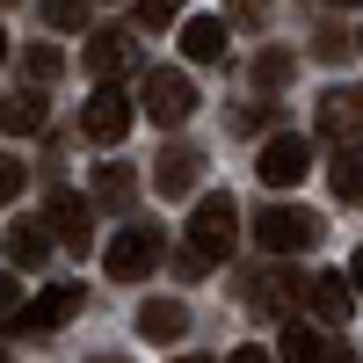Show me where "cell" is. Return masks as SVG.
Here are the masks:
<instances>
[{
  "instance_id": "26",
  "label": "cell",
  "mask_w": 363,
  "mask_h": 363,
  "mask_svg": "<svg viewBox=\"0 0 363 363\" xmlns=\"http://www.w3.org/2000/svg\"><path fill=\"white\" fill-rule=\"evenodd\" d=\"M313 51H320V58H342V51H349V37H342V29H320Z\"/></svg>"
},
{
  "instance_id": "31",
  "label": "cell",
  "mask_w": 363,
  "mask_h": 363,
  "mask_svg": "<svg viewBox=\"0 0 363 363\" xmlns=\"http://www.w3.org/2000/svg\"><path fill=\"white\" fill-rule=\"evenodd\" d=\"M0 66H8V37H0Z\"/></svg>"
},
{
  "instance_id": "14",
  "label": "cell",
  "mask_w": 363,
  "mask_h": 363,
  "mask_svg": "<svg viewBox=\"0 0 363 363\" xmlns=\"http://www.w3.org/2000/svg\"><path fill=\"white\" fill-rule=\"evenodd\" d=\"M306 291H313V284L298 277V269H269V277L255 284V313H291Z\"/></svg>"
},
{
  "instance_id": "1",
  "label": "cell",
  "mask_w": 363,
  "mask_h": 363,
  "mask_svg": "<svg viewBox=\"0 0 363 363\" xmlns=\"http://www.w3.org/2000/svg\"><path fill=\"white\" fill-rule=\"evenodd\" d=\"M233 240H240V203H233L225 189H218V196H196V218H189V247H196V262H225Z\"/></svg>"
},
{
  "instance_id": "33",
  "label": "cell",
  "mask_w": 363,
  "mask_h": 363,
  "mask_svg": "<svg viewBox=\"0 0 363 363\" xmlns=\"http://www.w3.org/2000/svg\"><path fill=\"white\" fill-rule=\"evenodd\" d=\"M95 363H116V356H95Z\"/></svg>"
},
{
  "instance_id": "32",
  "label": "cell",
  "mask_w": 363,
  "mask_h": 363,
  "mask_svg": "<svg viewBox=\"0 0 363 363\" xmlns=\"http://www.w3.org/2000/svg\"><path fill=\"white\" fill-rule=\"evenodd\" d=\"M335 8H363V0H335Z\"/></svg>"
},
{
  "instance_id": "29",
  "label": "cell",
  "mask_w": 363,
  "mask_h": 363,
  "mask_svg": "<svg viewBox=\"0 0 363 363\" xmlns=\"http://www.w3.org/2000/svg\"><path fill=\"white\" fill-rule=\"evenodd\" d=\"M349 284H356V291H363V247H356V262H349Z\"/></svg>"
},
{
  "instance_id": "3",
  "label": "cell",
  "mask_w": 363,
  "mask_h": 363,
  "mask_svg": "<svg viewBox=\"0 0 363 363\" xmlns=\"http://www.w3.org/2000/svg\"><path fill=\"white\" fill-rule=\"evenodd\" d=\"M255 240H262L269 255H306L313 240H320V218H313L306 203H269L262 218H255Z\"/></svg>"
},
{
  "instance_id": "25",
  "label": "cell",
  "mask_w": 363,
  "mask_h": 363,
  "mask_svg": "<svg viewBox=\"0 0 363 363\" xmlns=\"http://www.w3.org/2000/svg\"><path fill=\"white\" fill-rule=\"evenodd\" d=\"M22 182H29V167L0 153V203H15V196H22Z\"/></svg>"
},
{
  "instance_id": "8",
  "label": "cell",
  "mask_w": 363,
  "mask_h": 363,
  "mask_svg": "<svg viewBox=\"0 0 363 363\" xmlns=\"http://www.w3.org/2000/svg\"><path fill=\"white\" fill-rule=\"evenodd\" d=\"M95 211H87V196H73V189H58L51 196V233H58V247H73V255H87L95 247Z\"/></svg>"
},
{
  "instance_id": "16",
  "label": "cell",
  "mask_w": 363,
  "mask_h": 363,
  "mask_svg": "<svg viewBox=\"0 0 363 363\" xmlns=\"http://www.w3.org/2000/svg\"><path fill=\"white\" fill-rule=\"evenodd\" d=\"M44 116H51V102L37 95V87H22V95H8V109H0V124H8L15 138H37V131H44Z\"/></svg>"
},
{
  "instance_id": "17",
  "label": "cell",
  "mask_w": 363,
  "mask_h": 363,
  "mask_svg": "<svg viewBox=\"0 0 363 363\" xmlns=\"http://www.w3.org/2000/svg\"><path fill=\"white\" fill-rule=\"evenodd\" d=\"M51 240H58V233H44L37 218H22V225L8 233V262H15V269H44V255H51Z\"/></svg>"
},
{
  "instance_id": "9",
  "label": "cell",
  "mask_w": 363,
  "mask_h": 363,
  "mask_svg": "<svg viewBox=\"0 0 363 363\" xmlns=\"http://www.w3.org/2000/svg\"><path fill=\"white\" fill-rule=\"evenodd\" d=\"M131 37H124V29H102V37H87V51H80V66L87 73H95V87L102 80H116V73H131Z\"/></svg>"
},
{
  "instance_id": "5",
  "label": "cell",
  "mask_w": 363,
  "mask_h": 363,
  "mask_svg": "<svg viewBox=\"0 0 363 363\" xmlns=\"http://www.w3.org/2000/svg\"><path fill=\"white\" fill-rule=\"evenodd\" d=\"M153 262H160V233H153V225H124V233L102 247V269H109L116 284H138Z\"/></svg>"
},
{
  "instance_id": "20",
  "label": "cell",
  "mask_w": 363,
  "mask_h": 363,
  "mask_svg": "<svg viewBox=\"0 0 363 363\" xmlns=\"http://www.w3.org/2000/svg\"><path fill=\"white\" fill-rule=\"evenodd\" d=\"M131 189H138V182H131V167H124V160H95V203L124 211V203H131Z\"/></svg>"
},
{
  "instance_id": "18",
  "label": "cell",
  "mask_w": 363,
  "mask_h": 363,
  "mask_svg": "<svg viewBox=\"0 0 363 363\" xmlns=\"http://www.w3.org/2000/svg\"><path fill=\"white\" fill-rule=\"evenodd\" d=\"M277 356H284V363H335V342L313 335V327H284V335H277Z\"/></svg>"
},
{
  "instance_id": "21",
  "label": "cell",
  "mask_w": 363,
  "mask_h": 363,
  "mask_svg": "<svg viewBox=\"0 0 363 363\" xmlns=\"http://www.w3.org/2000/svg\"><path fill=\"white\" fill-rule=\"evenodd\" d=\"M87 8H95V0H44V22L73 37V29H87Z\"/></svg>"
},
{
  "instance_id": "12",
  "label": "cell",
  "mask_w": 363,
  "mask_h": 363,
  "mask_svg": "<svg viewBox=\"0 0 363 363\" xmlns=\"http://www.w3.org/2000/svg\"><path fill=\"white\" fill-rule=\"evenodd\" d=\"M138 335L145 342H182V335H189V306H182V298H145V306H138Z\"/></svg>"
},
{
  "instance_id": "36",
  "label": "cell",
  "mask_w": 363,
  "mask_h": 363,
  "mask_svg": "<svg viewBox=\"0 0 363 363\" xmlns=\"http://www.w3.org/2000/svg\"><path fill=\"white\" fill-rule=\"evenodd\" d=\"M0 8H8V0H0Z\"/></svg>"
},
{
  "instance_id": "15",
  "label": "cell",
  "mask_w": 363,
  "mask_h": 363,
  "mask_svg": "<svg viewBox=\"0 0 363 363\" xmlns=\"http://www.w3.org/2000/svg\"><path fill=\"white\" fill-rule=\"evenodd\" d=\"M306 298H313V313H320L327 327H342V320L356 313V284H349V277H313Z\"/></svg>"
},
{
  "instance_id": "34",
  "label": "cell",
  "mask_w": 363,
  "mask_h": 363,
  "mask_svg": "<svg viewBox=\"0 0 363 363\" xmlns=\"http://www.w3.org/2000/svg\"><path fill=\"white\" fill-rule=\"evenodd\" d=\"M0 363H8V349H0Z\"/></svg>"
},
{
  "instance_id": "28",
  "label": "cell",
  "mask_w": 363,
  "mask_h": 363,
  "mask_svg": "<svg viewBox=\"0 0 363 363\" xmlns=\"http://www.w3.org/2000/svg\"><path fill=\"white\" fill-rule=\"evenodd\" d=\"M225 363H269V349H233Z\"/></svg>"
},
{
  "instance_id": "7",
  "label": "cell",
  "mask_w": 363,
  "mask_h": 363,
  "mask_svg": "<svg viewBox=\"0 0 363 363\" xmlns=\"http://www.w3.org/2000/svg\"><path fill=\"white\" fill-rule=\"evenodd\" d=\"M320 138H335V145L363 138V87H327L320 95Z\"/></svg>"
},
{
  "instance_id": "11",
  "label": "cell",
  "mask_w": 363,
  "mask_h": 363,
  "mask_svg": "<svg viewBox=\"0 0 363 363\" xmlns=\"http://www.w3.org/2000/svg\"><path fill=\"white\" fill-rule=\"evenodd\" d=\"M196 174H203V153H196V145H167V153L153 160V189H160V196H189Z\"/></svg>"
},
{
  "instance_id": "19",
  "label": "cell",
  "mask_w": 363,
  "mask_h": 363,
  "mask_svg": "<svg viewBox=\"0 0 363 363\" xmlns=\"http://www.w3.org/2000/svg\"><path fill=\"white\" fill-rule=\"evenodd\" d=\"M342 203H363V145H335V167H327Z\"/></svg>"
},
{
  "instance_id": "27",
  "label": "cell",
  "mask_w": 363,
  "mask_h": 363,
  "mask_svg": "<svg viewBox=\"0 0 363 363\" xmlns=\"http://www.w3.org/2000/svg\"><path fill=\"white\" fill-rule=\"evenodd\" d=\"M15 298H22V291H15V277H0V320L15 313Z\"/></svg>"
},
{
  "instance_id": "13",
  "label": "cell",
  "mask_w": 363,
  "mask_h": 363,
  "mask_svg": "<svg viewBox=\"0 0 363 363\" xmlns=\"http://www.w3.org/2000/svg\"><path fill=\"white\" fill-rule=\"evenodd\" d=\"M225 22L218 15H189V22H182V51H189L196 58V66H218V58H225Z\"/></svg>"
},
{
  "instance_id": "35",
  "label": "cell",
  "mask_w": 363,
  "mask_h": 363,
  "mask_svg": "<svg viewBox=\"0 0 363 363\" xmlns=\"http://www.w3.org/2000/svg\"><path fill=\"white\" fill-rule=\"evenodd\" d=\"M356 51H363V37H356Z\"/></svg>"
},
{
  "instance_id": "10",
  "label": "cell",
  "mask_w": 363,
  "mask_h": 363,
  "mask_svg": "<svg viewBox=\"0 0 363 363\" xmlns=\"http://www.w3.org/2000/svg\"><path fill=\"white\" fill-rule=\"evenodd\" d=\"M80 313V284H51L37 306H22V335H51V327H66Z\"/></svg>"
},
{
  "instance_id": "24",
  "label": "cell",
  "mask_w": 363,
  "mask_h": 363,
  "mask_svg": "<svg viewBox=\"0 0 363 363\" xmlns=\"http://www.w3.org/2000/svg\"><path fill=\"white\" fill-rule=\"evenodd\" d=\"M291 80V51H262L255 58V87H284Z\"/></svg>"
},
{
  "instance_id": "23",
  "label": "cell",
  "mask_w": 363,
  "mask_h": 363,
  "mask_svg": "<svg viewBox=\"0 0 363 363\" xmlns=\"http://www.w3.org/2000/svg\"><path fill=\"white\" fill-rule=\"evenodd\" d=\"M22 66H29V80H44V87H51V80H58V66H66V58H58L51 44H29V51H22Z\"/></svg>"
},
{
  "instance_id": "22",
  "label": "cell",
  "mask_w": 363,
  "mask_h": 363,
  "mask_svg": "<svg viewBox=\"0 0 363 363\" xmlns=\"http://www.w3.org/2000/svg\"><path fill=\"white\" fill-rule=\"evenodd\" d=\"M189 0H138V29H174Z\"/></svg>"
},
{
  "instance_id": "2",
  "label": "cell",
  "mask_w": 363,
  "mask_h": 363,
  "mask_svg": "<svg viewBox=\"0 0 363 363\" xmlns=\"http://www.w3.org/2000/svg\"><path fill=\"white\" fill-rule=\"evenodd\" d=\"M138 109L153 116V124H189L196 116V87H189V73H174V66H153L145 73V87H138Z\"/></svg>"
},
{
  "instance_id": "4",
  "label": "cell",
  "mask_w": 363,
  "mask_h": 363,
  "mask_svg": "<svg viewBox=\"0 0 363 363\" xmlns=\"http://www.w3.org/2000/svg\"><path fill=\"white\" fill-rule=\"evenodd\" d=\"M255 174L269 182V189H298V182L313 174V145L298 138V131H277V138L255 153Z\"/></svg>"
},
{
  "instance_id": "6",
  "label": "cell",
  "mask_w": 363,
  "mask_h": 363,
  "mask_svg": "<svg viewBox=\"0 0 363 363\" xmlns=\"http://www.w3.org/2000/svg\"><path fill=\"white\" fill-rule=\"evenodd\" d=\"M80 131L95 138V145H116V138L131 131V95H124L116 80H102V87H95V102H87V116H80Z\"/></svg>"
},
{
  "instance_id": "30",
  "label": "cell",
  "mask_w": 363,
  "mask_h": 363,
  "mask_svg": "<svg viewBox=\"0 0 363 363\" xmlns=\"http://www.w3.org/2000/svg\"><path fill=\"white\" fill-rule=\"evenodd\" d=\"M174 363H211V356H174Z\"/></svg>"
}]
</instances>
